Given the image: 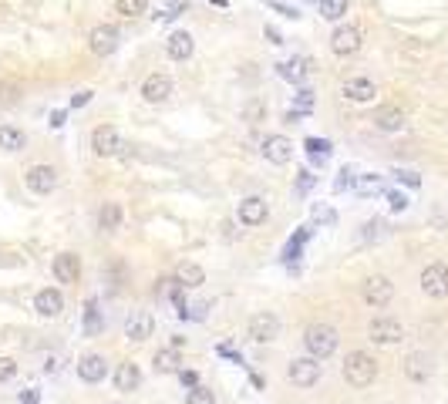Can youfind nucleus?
Returning <instances> with one entry per match:
<instances>
[{
  "label": "nucleus",
  "mask_w": 448,
  "mask_h": 404,
  "mask_svg": "<svg viewBox=\"0 0 448 404\" xmlns=\"http://www.w3.org/2000/svg\"><path fill=\"white\" fill-rule=\"evenodd\" d=\"M24 186L37 192V196H47V192H54L58 189V172L51 169V165H31V169L24 172Z\"/></svg>",
  "instance_id": "nucleus-13"
},
{
  "label": "nucleus",
  "mask_w": 448,
  "mask_h": 404,
  "mask_svg": "<svg viewBox=\"0 0 448 404\" xmlns=\"http://www.w3.org/2000/svg\"><path fill=\"white\" fill-rule=\"evenodd\" d=\"M51 125H54V128H61V125H64V111H54V115H51Z\"/></svg>",
  "instance_id": "nucleus-45"
},
{
  "label": "nucleus",
  "mask_w": 448,
  "mask_h": 404,
  "mask_svg": "<svg viewBox=\"0 0 448 404\" xmlns=\"http://www.w3.org/2000/svg\"><path fill=\"white\" fill-rule=\"evenodd\" d=\"M92 101V91H77L71 94V108H81V105H88Z\"/></svg>",
  "instance_id": "nucleus-40"
},
{
  "label": "nucleus",
  "mask_w": 448,
  "mask_h": 404,
  "mask_svg": "<svg viewBox=\"0 0 448 404\" xmlns=\"http://www.w3.org/2000/svg\"><path fill=\"white\" fill-rule=\"evenodd\" d=\"M85 330H88V334H98V330H101V324H98V300H88V303H85Z\"/></svg>",
  "instance_id": "nucleus-32"
},
{
  "label": "nucleus",
  "mask_w": 448,
  "mask_h": 404,
  "mask_svg": "<svg viewBox=\"0 0 448 404\" xmlns=\"http://www.w3.org/2000/svg\"><path fill=\"white\" fill-rule=\"evenodd\" d=\"M27 145V135L20 132V128H14V125H0V149L4 152H20Z\"/></svg>",
  "instance_id": "nucleus-26"
},
{
  "label": "nucleus",
  "mask_w": 448,
  "mask_h": 404,
  "mask_svg": "<svg viewBox=\"0 0 448 404\" xmlns=\"http://www.w3.org/2000/svg\"><path fill=\"white\" fill-rule=\"evenodd\" d=\"M280 75L290 81H304V75H307V61L304 58H294V61H283L280 64Z\"/></svg>",
  "instance_id": "nucleus-30"
},
{
  "label": "nucleus",
  "mask_w": 448,
  "mask_h": 404,
  "mask_svg": "<svg viewBox=\"0 0 448 404\" xmlns=\"http://www.w3.org/2000/svg\"><path fill=\"white\" fill-rule=\"evenodd\" d=\"M260 152L270 165H287V162L294 158V141L287 139V135H266L260 145Z\"/></svg>",
  "instance_id": "nucleus-11"
},
{
  "label": "nucleus",
  "mask_w": 448,
  "mask_h": 404,
  "mask_svg": "<svg viewBox=\"0 0 448 404\" xmlns=\"http://www.w3.org/2000/svg\"><path fill=\"white\" fill-rule=\"evenodd\" d=\"M313 4H317V0H313Z\"/></svg>",
  "instance_id": "nucleus-47"
},
{
  "label": "nucleus",
  "mask_w": 448,
  "mask_h": 404,
  "mask_svg": "<svg viewBox=\"0 0 448 404\" xmlns=\"http://www.w3.org/2000/svg\"><path fill=\"white\" fill-rule=\"evenodd\" d=\"M368 341L378 343V347H391V343H402L404 341V324L402 320H394V317H374L371 324H368Z\"/></svg>",
  "instance_id": "nucleus-3"
},
{
  "label": "nucleus",
  "mask_w": 448,
  "mask_h": 404,
  "mask_svg": "<svg viewBox=\"0 0 448 404\" xmlns=\"http://www.w3.org/2000/svg\"><path fill=\"white\" fill-rule=\"evenodd\" d=\"M361 296H364V303L374 307V310H385L387 303L394 300V283L387 280V277H368V280L361 283Z\"/></svg>",
  "instance_id": "nucleus-4"
},
{
  "label": "nucleus",
  "mask_w": 448,
  "mask_h": 404,
  "mask_svg": "<svg viewBox=\"0 0 448 404\" xmlns=\"http://www.w3.org/2000/svg\"><path fill=\"white\" fill-rule=\"evenodd\" d=\"M381 229H385V222H381V219L364 222V239H378V236H381Z\"/></svg>",
  "instance_id": "nucleus-36"
},
{
  "label": "nucleus",
  "mask_w": 448,
  "mask_h": 404,
  "mask_svg": "<svg viewBox=\"0 0 448 404\" xmlns=\"http://www.w3.org/2000/svg\"><path fill=\"white\" fill-rule=\"evenodd\" d=\"M304 145H307V156L313 158V162H321V165H324L327 158H330V141H327V139H307Z\"/></svg>",
  "instance_id": "nucleus-29"
},
{
  "label": "nucleus",
  "mask_w": 448,
  "mask_h": 404,
  "mask_svg": "<svg viewBox=\"0 0 448 404\" xmlns=\"http://www.w3.org/2000/svg\"><path fill=\"white\" fill-rule=\"evenodd\" d=\"M179 364H182V360H179V351H175V347H166V351H155V358H152L155 374H179V371H182Z\"/></svg>",
  "instance_id": "nucleus-24"
},
{
  "label": "nucleus",
  "mask_w": 448,
  "mask_h": 404,
  "mask_svg": "<svg viewBox=\"0 0 448 404\" xmlns=\"http://www.w3.org/2000/svg\"><path fill=\"white\" fill-rule=\"evenodd\" d=\"M192 51H196V41H192L189 31H175L169 41H166V54H169L172 61H189Z\"/></svg>",
  "instance_id": "nucleus-20"
},
{
  "label": "nucleus",
  "mask_w": 448,
  "mask_h": 404,
  "mask_svg": "<svg viewBox=\"0 0 448 404\" xmlns=\"http://www.w3.org/2000/svg\"><path fill=\"white\" fill-rule=\"evenodd\" d=\"M310 186H313V175H310V172H304V175H300V192H307Z\"/></svg>",
  "instance_id": "nucleus-42"
},
{
  "label": "nucleus",
  "mask_w": 448,
  "mask_h": 404,
  "mask_svg": "<svg viewBox=\"0 0 448 404\" xmlns=\"http://www.w3.org/2000/svg\"><path fill=\"white\" fill-rule=\"evenodd\" d=\"M374 128H378V132H402L404 111L402 108H381L374 115Z\"/></svg>",
  "instance_id": "nucleus-25"
},
{
  "label": "nucleus",
  "mask_w": 448,
  "mask_h": 404,
  "mask_svg": "<svg viewBox=\"0 0 448 404\" xmlns=\"http://www.w3.org/2000/svg\"><path fill=\"white\" fill-rule=\"evenodd\" d=\"M111 404H122V401H111Z\"/></svg>",
  "instance_id": "nucleus-46"
},
{
  "label": "nucleus",
  "mask_w": 448,
  "mask_h": 404,
  "mask_svg": "<svg viewBox=\"0 0 448 404\" xmlns=\"http://www.w3.org/2000/svg\"><path fill=\"white\" fill-rule=\"evenodd\" d=\"M118 41H122V34L115 24H98L92 34H88V47H92L98 58H108L118 51Z\"/></svg>",
  "instance_id": "nucleus-9"
},
{
  "label": "nucleus",
  "mask_w": 448,
  "mask_h": 404,
  "mask_svg": "<svg viewBox=\"0 0 448 404\" xmlns=\"http://www.w3.org/2000/svg\"><path fill=\"white\" fill-rule=\"evenodd\" d=\"M14 377H17V360L0 358V384H7V381H14Z\"/></svg>",
  "instance_id": "nucleus-34"
},
{
  "label": "nucleus",
  "mask_w": 448,
  "mask_h": 404,
  "mask_svg": "<svg viewBox=\"0 0 448 404\" xmlns=\"http://www.w3.org/2000/svg\"><path fill=\"white\" fill-rule=\"evenodd\" d=\"M175 283L182 286V290H196L206 283V270L199 263H179L175 266Z\"/></svg>",
  "instance_id": "nucleus-22"
},
{
  "label": "nucleus",
  "mask_w": 448,
  "mask_h": 404,
  "mask_svg": "<svg viewBox=\"0 0 448 404\" xmlns=\"http://www.w3.org/2000/svg\"><path fill=\"white\" fill-rule=\"evenodd\" d=\"M421 293L432 296V300H445L448 296V263H428L421 270Z\"/></svg>",
  "instance_id": "nucleus-5"
},
{
  "label": "nucleus",
  "mask_w": 448,
  "mask_h": 404,
  "mask_svg": "<svg viewBox=\"0 0 448 404\" xmlns=\"http://www.w3.org/2000/svg\"><path fill=\"white\" fill-rule=\"evenodd\" d=\"M402 179L408 182V186H418V182H421V179H418L415 172H402Z\"/></svg>",
  "instance_id": "nucleus-44"
},
{
  "label": "nucleus",
  "mask_w": 448,
  "mask_h": 404,
  "mask_svg": "<svg viewBox=\"0 0 448 404\" xmlns=\"http://www.w3.org/2000/svg\"><path fill=\"white\" fill-rule=\"evenodd\" d=\"M340 374H344V381L351 384V388H371L374 377H378V360L368 354V351H351L347 358H344V367H340Z\"/></svg>",
  "instance_id": "nucleus-2"
},
{
  "label": "nucleus",
  "mask_w": 448,
  "mask_h": 404,
  "mask_svg": "<svg viewBox=\"0 0 448 404\" xmlns=\"http://www.w3.org/2000/svg\"><path fill=\"white\" fill-rule=\"evenodd\" d=\"M361 41H364L361 27H354V24H340L337 31L330 34V51H334L337 58H351V54L361 51Z\"/></svg>",
  "instance_id": "nucleus-7"
},
{
  "label": "nucleus",
  "mask_w": 448,
  "mask_h": 404,
  "mask_svg": "<svg viewBox=\"0 0 448 404\" xmlns=\"http://www.w3.org/2000/svg\"><path fill=\"white\" fill-rule=\"evenodd\" d=\"M145 7H149V0H115V11L125 17H139L145 14Z\"/></svg>",
  "instance_id": "nucleus-31"
},
{
  "label": "nucleus",
  "mask_w": 448,
  "mask_h": 404,
  "mask_svg": "<svg viewBox=\"0 0 448 404\" xmlns=\"http://www.w3.org/2000/svg\"><path fill=\"white\" fill-rule=\"evenodd\" d=\"M186 404H216V394L199 384V388H192V391L186 394Z\"/></svg>",
  "instance_id": "nucleus-33"
},
{
  "label": "nucleus",
  "mask_w": 448,
  "mask_h": 404,
  "mask_svg": "<svg viewBox=\"0 0 448 404\" xmlns=\"http://www.w3.org/2000/svg\"><path fill=\"white\" fill-rule=\"evenodd\" d=\"M179 381H182L189 391L199 388V374H196V371H179Z\"/></svg>",
  "instance_id": "nucleus-37"
},
{
  "label": "nucleus",
  "mask_w": 448,
  "mask_h": 404,
  "mask_svg": "<svg viewBox=\"0 0 448 404\" xmlns=\"http://www.w3.org/2000/svg\"><path fill=\"white\" fill-rule=\"evenodd\" d=\"M182 11H189V0H169V4H166V20H169V17H179L182 14Z\"/></svg>",
  "instance_id": "nucleus-35"
},
{
  "label": "nucleus",
  "mask_w": 448,
  "mask_h": 404,
  "mask_svg": "<svg viewBox=\"0 0 448 404\" xmlns=\"http://www.w3.org/2000/svg\"><path fill=\"white\" fill-rule=\"evenodd\" d=\"M387 199H391V209H394V213H402L404 206H408V199H404L402 192H391V196H387Z\"/></svg>",
  "instance_id": "nucleus-41"
},
{
  "label": "nucleus",
  "mask_w": 448,
  "mask_h": 404,
  "mask_svg": "<svg viewBox=\"0 0 448 404\" xmlns=\"http://www.w3.org/2000/svg\"><path fill=\"white\" fill-rule=\"evenodd\" d=\"M340 91H344V98H351V101H374L378 88H374L371 78H347Z\"/></svg>",
  "instance_id": "nucleus-21"
},
{
  "label": "nucleus",
  "mask_w": 448,
  "mask_h": 404,
  "mask_svg": "<svg viewBox=\"0 0 448 404\" xmlns=\"http://www.w3.org/2000/svg\"><path fill=\"white\" fill-rule=\"evenodd\" d=\"M98 226H101L105 233H115V229L122 226V206H118V202H105V206L98 209Z\"/></svg>",
  "instance_id": "nucleus-27"
},
{
  "label": "nucleus",
  "mask_w": 448,
  "mask_h": 404,
  "mask_svg": "<svg viewBox=\"0 0 448 404\" xmlns=\"http://www.w3.org/2000/svg\"><path fill=\"white\" fill-rule=\"evenodd\" d=\"M142 98L149 101V105H162V101H169L172 98V78L169 75H149V78L142 81Z\"/></svg>",
  "instance_id": "nucleus-15"
},
{
  "label": "nucleus",
  "mask_w": 448,
  "mask_h": 404,
  "mask_svg": "<svg viewBox=\"0 0 448 404\" xmlns=\"http://www.w3.org/2000/svg\"><path fill=\"white\" fill-rule=\"evenodd\" d=\"M266 216H270V209H266L263 196H247V199H239V206H236V219L243 226H260V222H266Z\"/></svg>",
  "instance_id": "nucleus-14"
},
{
  "label": "nucleus",
  "mask_w": 448,
  "mask_h": 404,
  "mask_svg": "<svg viewBox=\"0 0 448 404\" xmlns=\"http://www.w3.org/2000/svg\"><path fill=\"white\" fill-rule=\"evenodd\" d=\"M247 330H249V337H253L256 343H273L280 337V317H277V313H270V310L253 313Z\"/></svg>",
  "instance_id": "nucleus-8"
},
{
  "label": "nucleus",
  "mask_w": 448,
  "mask_h": 404,
  "mask_svg": "<svg viewBox=\"0 0 448 404\" xmlns=\"http://www.w3.org/2000/svg\"><path fill=\"white\" fill-rule=\"evenodd\" d=\"M105 374H108V360L101 358V354H85V358H77V377H81L85 384L105 381Z\"/></svg>",
  "instance_id": "nucleus-16"
},
{
  "label": "nucleus",
  "mask_w": 448,
  "mask_h": 404,
  "mask_svg": "<svg viewBox=\"0 0 448 404\" xmlns=\"http://www.w3.org/2000/svg\"><path fill=\"white\" fill-rule=\"evenodd\" d=\"M14 84H0V108H4V105H11V101H14Z\"/></svg>",
  "instance_id": "nucleus-38"
},
{
  "label": "nucleus",
  "mask_w": 448,
  "mask_h": 404,
  "mask_svg": "<svg viewBox=\"0 0 448 404\" xmlns=\"http://www.w3.org/2000/svg\"><path fill=\"white\" fill-rule=\"evenodd\" d=\"M304 347H307V358L327 360L340 347L337 327L321 324V320H317V324H307V330H304Z\"/></svg>",
  "instance_id": "nucleus-1"
},
{
  "label": "nucleus",
  "mask_w": 448,
  "mask_h": 404,
  "mask_svg": "<svg viewBox=\"0 0 448 404\" xmlns=\"http://www.w3.org/2000/svg\"><path fill=\"white\" fill-rule=\"evenodd\" d=\"M321 374H324V364L313 358H294L290 367H287V377L294 381L297 388H313L321 381Z\"/></svg>",
  "instance_id": "nucleus-6"
},
{
  "label": "nucleus",
  "mask_w": 448,
  "mask_h": 404,
  "mask_svg": "<svg viewBox=\"0 0 448 404\" xmlns=\"http://www.w3.org/2000/svg\"><path fill=\"white\" fill-rule=\"evenodd\" d=\"M155 330V317L149 310H132L128 313V320H125V337L132 343H145L152 337Z\"/></svg>",
  "instance_id": "nucleus-12"
},
{
  "label": "nucleus",
  "mask_w": 448,
  "mask_h": 404,
  "mask_svg": "<svg viewBox=\"0 0 448 404\" xmlns=\"http://www.w3.org/2000/svg\"><path fill=\"white\" fill-rule=\"evenodd\" d=\"M34 310L41 313V317H58V313L64 310V293L54 290V286L37 290V293H34Z\"/></svg>",
  "instance_id": "nucleus-17"
},
{
  "label": "nucleus",
  "mask_w": 448,
  "mask_h": 404,
  "mask_svg": "<svg viewBox=\"0 0 448 404\" xmlns=\"http://www.w3.org/2000/svg\"><path fill=\"white\" fill-rule=\"evenodd\" d=\"M51 270H54V280L58 283H77V277H81V260H77L75 253H58Z\"/></svg>",
  "instance_id": "nucleus-19"
},
{
  "label": "nucleus",
  "mask_w": 448,
  "mask_h": 404,
  "mask_svg": "<svg viewBox=\"0 0 448 404\" xmlns=\"http://www.w3.org/2000/svg\"><path fill=\"white\" fill-rule=\"evenodd\" d=\"M297 101H300V108L307 111V108H310V101H313V98H310V91H300V94H297Z\"/></svg>",
  "instance_id": "nucleus-43"
},
{
  "label": "nucleus",
  "mask_w": 448,
  "mask_h": 404,
  "mask_svg": "<svg viewBox=\"0 0 448 404\" xmlns=\"http://www.w3.org/2000/svg\"><path fill=\"white\" fill-rule=\"evenodd\" d=\"M404 377L415 381V384H425V381L432 377V358H428L425 351L408 354V358H404Z\"/></svg>",
  "instance_id": "nucleus-18"
},
{
  "label": "nucleus",
  "mask_w": 448,
  "mask_h": 404,
  "mask_svg": "<svg viewBox=\"0 0 448 404\" xmlns=\"http://www.w3.org/2000/svg\"><path fill=\"white\" fill-rule=\"evenodd\" d=\"M92 149H94V156H101V158L118 156V152H122V135H118V128H115V125H98L92 132Z\"/></svg>",
  "instance_id": "nucleus-10"
},
{
  "label": "nucleus",
  "mask_w": 448,
  "mask_h": 404,
  "mask_svg": "<svg viewBox=\"0 0 448 404\" xmlns=\"http://www.w3.org/2000/svg\"><path fill=\"white\" fill-rule=\"evenodd\" d=\"M317 11L324 20H340L347 14V0H317Z\"/></svg>",
  "instance_id": "nucleus-28"
},
{
  "label": "nucleus",
  "mask_w": 448,
  "mask_h": 404,
  "mask_svg": "<svg viewBox=\"0 0 448 404\" xmlns=\"http://www.w3.org/2000/svg\"><path fill=\"white\" fill-rule=\"evenodd\" d=\"M347 186H354V172H351V169L340 172V179H337V186H334V189L340 192V189H347Z\"/></svg>",
  "instance_id": "nucleus-39"
},
{
  "label": "nucleus",
  "mask_w": 448,
  "mask_h": 404,
  "mask_svg": "<svg viewBox=\"0 0 448 404\" xmlns=\"http://www.w3.org/2000/svg\"><path fill=\"white\" fill-rule=\"evenodd\" d=\"M142 384V371L139 364H118V371H115V388L122 391V394H128V391H135Z\"/></svg>",
  "instance_id": "nucleus-23"
}]
</instances>
